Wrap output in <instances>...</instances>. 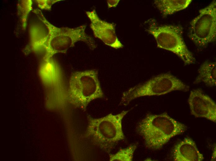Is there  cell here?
<instances>
[{
  "label": "cell",
  "instance_id": "277c9868",
  "mask_svg": "<svg viewBox=\"0 0 216 161\" xmlns=\"http://www.w3.org/2000/svg\"><path fill=\"white\" fill-rule=\"evenodd\" d=\"M146 23L147 24L146 31L154 37L158 47L176 54L186 65L195 63V58L183 40L181 26L160 24L153 19H149Z\"/></svg>",
  "mask_w": 216,
  "mask_h": 161
},
{
  "label": "cell",
  "instance_id": "3957f363",
  "mask_svg": "<svg viewBox=\"0 0 216 161\" xmlns=\"http://www.w3.org/2000/svg\"><path fill=\"white\" fill-rule=\"evenodd\" d=\"M104 97L97 70L75 72L72 74L67 99L75 107L85 111L91 101Z\"/></svg>",
  "mask_w": 216,
  "mask_h": 161
},
{
  "label": "cell",
  "instance_id": "2e32d148",
  "mask_svg": "<svg viewBox=\"0 0 216 161\" xmlns=\"http://www.w3.org/2000/svg\"><path fill=\"white\" fill-rule=\"evenodd\" d=\"M61 0H34L38 7L41 9L49 11L51 9L52 6L56 2Z\"/></svg>",
  "mask_w": 216,
  "mask_h": 161
},
{
  "label": "cell",
  "instance_id": "9a60e30c",
  "mask_svg": "<svg viewBox=\"0 0 216 161\" xmlns=\"http://www.w3.org/2000/svg\"><path fill=\"white\" fill-rule=\"evenodd\" d=\"M137 144H134L126 148L119 150L117 152L109 155L110 161H132Z\"/></svg>",
  "mask_w": 216,
  "mask_h": 161
},
{
  "label": "cell",
  "instance_id": "9c48e42d",
  "mask_svg": "<svg viewBox=\"0 0 216 161\" xmlns=\"http://www.w3.org/2000/svg\"><path fill=\"white\" fill-rule=\"evenodd\" d=\"M188 102L191 113L196 117L205 118L216 122V103L201 90H192L188 98Z\"/></svg>",
  "mask_w": 216,
  "mask_h": 161
},
{
  "label": "cell",
  "instance_id": "5b68a950",
  "mask_svg": "<svg viewBox=\"0 0 216 161\" xmlns=\"http://www.w3.org/2000/svg\"><path fill=\"white\" fill-rule=\"evenodd\" d=\"M189 89L188 85L174 76L162 74L124 92L119 105L126 106L133 100L141 97L161 95L176 90L186 92Z\"/></svg>",
  "mask_w": 216,
  "mask_h": 161
},
{
  "label": "cell",
  "instance_id": "ba28073f",
  "mask_svg": "<svg viewBox=\"0 0 216 161\" xmlns=\"http://www.w3.org/2000/svg\"><path fill=\"white\" fill-rule=\"evenodd\" d=\"M86 14L90 20V27L95 37L114 48L118 49L123 47V45L117 36L115 25L114 23L101 20L95 9L87 11Z\"/></svg>",
  "mask_w": 216,
  "mask_h": 161
},
{
  "label": "cell",
  "instance_id": "30bf717a",
  "mask_svg": "<svg viewBox=\"0 0 216 161\" xmlns=\"http://www.w3.org/2000/svg\"><path fill=\"white\" fill-rule=\"evenodd\" d=\"M33 12L36 15L39 21L38 23L31 26L30 44L33 50H39L56 27L47 20L39 10L34 9Z\"/></svg>",
  "mask_w": 216,
  "mask_h": 161
},
{
  "label": "cell",
  "instance_id": "8992f818",
  "mask_svg": "<svg viewBox=\"0 0 216 161\" xmlns=\"http://www.w3.org/2000/svg\"><path fill=\"white\" fill-rule=\"evenodd\" d=\"M86 24H83L75 28L57 27L43 44L42 49L50 57L56 53H66L79 41L85 42L93 50L96 47L95 42L86 33Z\"/></svg>",
  "mask_w": 216,
  "mask_h": 161
},
{
  "label": "cell",
  "instance_id": "e0dca14e",
  "mask_svg": "<svg viewBox=\"0 0 216 161\" xmlns=\"http://www.w3.org/2000/svg\"><path fill=\"white\" fill-rule=\"evenodd\" d=\"M119 0H107L108 7L109 8L116 7L118 4Z\"/></svg>",
  "mask_w": 216,
  "mask_h": 161
},
{
  "label": "cell",
  "instance_id": "7c38bea8",
  "mask_svg": "<svg viewBox=\"0 0 216 161\" xmlns=\"http://www.w3.org/2000/svg\"><path fill=\"white\" fill-rule=\"evenodd\" d=\"M192 0H155L154 4L163 17L187 8Z\"/></svg>",
  "mask_w": 216,
  "mask_h": 161
},
{
  "label": "cell",
  "instance_id": "52a82bcc",
  "mask_svg": "<svg viewBox=\"0 0 216 161\" xmlns=\"http://www.w3.org/2000/svg\"><path fill=\"white\" fill-rule=\"evenodd\" d=\"M199 13L190 23L188 35L196 45L204 48L216 39V0L200 9Z\"/></svg>",
  "mask_w": 216,
  "mask_h": 161
},
{
  "label": "cell",
  "instance_id": "5bb4252c",
  "mask_svg": "<svg viewBox=\"0 0 216 161\" xmlns=\"http://www.w3.org/2000/svg\"><path fill=\"white\" fill-rule=\"evenodd\" d=\"M31 0H19L17 4V14L19 26L21 30H25L27 24L28 15L32 9Z\"/></svg>",
  "mask_w": 216,
  "mask_h": 161
},
{
  "label": "cell",
  "instance_id": "4fadbf2b",
  "mask_svg": "<svg viewBox=\"0 0 216 161\" xmlns=\"http://www.w3.org/2000/svg\"><path fill=\"white\" fill-rule=\"evenodd\" d=\"M216 62L206 61L201 64L198 71V75L194 83H204L206 86L212 87L216 85Z\"/></svg>",
  "mask_w": 216,
  "mask_h": 161
},
{
  "label": "cell",
  "instance_id": "6da1fadb",
  "mask_svg": "<svg viewBox=\"0 0 216 161\" xmlns=\"http://www.w3.org/2000/svg\"><path fill=\"white\" fill-rule=\"evenodd\" d=\"M187 128L184 124L164 112L147 114L138 123L137 131L147 148L156 150L161 149L172 137L183 133Z\"/></svg>",
  "mask_w": 216,
  "mask_h": 161
},
{
  "label": "cell",
  "instance_id": "8fae6325",
  "mask_svg": "<svg viewBox=\"0 0 216 161\" xmlns=\"http://www.w3.org/2000/svg\"><path fill=\"white\" fill-rule=\"evenodd\" d=\"M173 157L175 161H202L204 159L195 141L189 137L185 138L175 145Z\"/></svg>",
  "mask_w": 216,
  "mask_h": 161
},
{
  "label": "cell",
  "instance_id": "ac0fdd59",
  "mask_svg": "<svg viewBox=\"0 0 216 161\" xmlns=\"http://www.w3.org/2000/svg\"><path fill=\"white\" fill-rule=\"evenodd\" d=\"M216 159V148H214V150L213 151V153L212 154V157L211 160L212 161H214Z\"/></svg>",
  "mask_w": 216,
  "mask_h": 161
},
{
  "label": "cell",
  "instance_id": "7a4b0ae2",
  "mask_svg": "<svg viewBox=\"0 0 216 161\" xmlns=\"http://www.w3.org/2000/svg\"><path fill=\"white\" fill-rule=\"evenodd\" d=\"M128 111H123L116 115L111 113L100 118L88 115L84 137L94 145L110 153L119 141L125 139L122 121Z\"/></svg>",
  "mask_w": 216,
  "mask_h": 161
}]
</instances>
